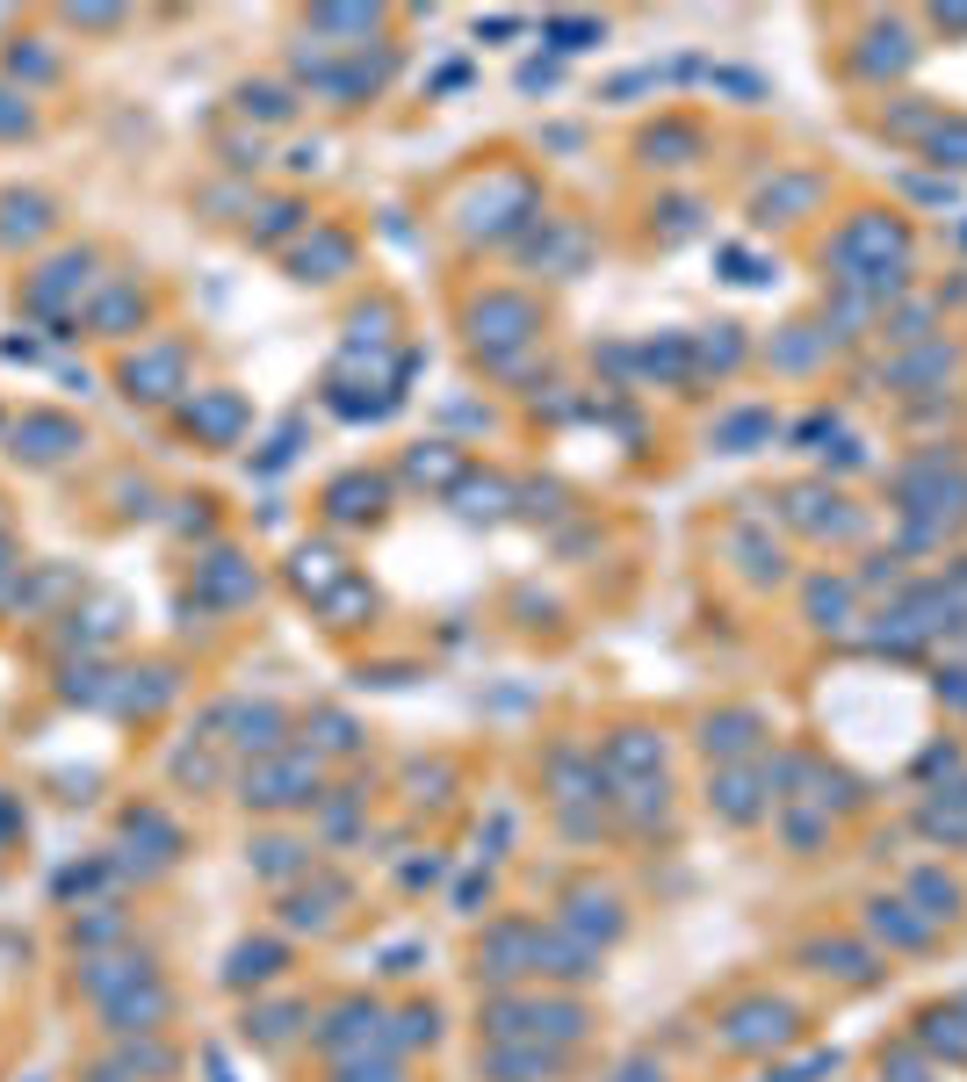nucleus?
<instances>
[{"label":"nucleus","mask_w":967,"mask_h":1082,"mask_svg":"<svg viewBox=\"0 0 967 1082\" xmlns=\"http://www.w3.org/2000/svg\"><path fill=\"white\" fill-rule=\"evenodd\" d=\"M874 931H881V938H896V945H924V924H910V916H902V902H874Z\"/></svg>","instance_id":"obj_4"},{"label":"nucleus","mask_w":967,"mask_h":1082,"mask_svg":"<svg viewBox=\"0 0 967 1082\" xmlns=\"http://www.w3.org/2000/svg\"><path fill=\"white\" fill-rule=\"evenodd\" d=\"M549 1053H491V1075H549Z\"/></svg>","instance_id":"obj_6"},{"label":"nucleus","mask_w":967,"mask_h":1082,"mask_svg":"<svg viewBox=\"0 0 967 1082\" xmlns=\"http://www.w3.org/2000/svg\"><path fill=\"white\" fill-rule=\"evenodd\" d=\"M765 1039H787V1003H751L729 1025V1047H765Z\"/></svg>","instance_id":"obj_1"},{"label":"nucleus","mask_w":967,"mask_h":1082,"mask_svg":"<svg viewBox=\"0 0 967 1082\" xmlns=\"http://www.w3.org/2000/svg\"><path fill=\"white\" fill-rule=\"evenodd\" d=\"M556 36H564V52H578V44L600 36V22H556Z\"/></svg>","instance_id":"obj_9"},{"label":"nucleus","mask_w":967,"mask_h":1082,"mask_svg":"<svg viewBox=\"0 0 967 1082\" xmlns=\"http://www.w3.org/2000/svg\"><path fill=\"white\" fill-rule=\"evenodd\" d=\"M932 152H938V167H967V123H946V130H932Z\"/></svg>","instance_id":"obj_7"},{"label":"nucleus","mask_w":967,"mask_h":1082,"mask_svg":"<svg viewBox=\"0 0 967 1082\" xmlns=\"http://www.w3.org/2000/svg\"><path fill=\"white\" fill-rule=\"evenodd\" d=\"M239 102H246V116H253V109L260 116H289V94H282V87H246Z\"/></svg>","instance_id":"obj_8"},{"label":"nucleus","mask_w":967,"mask_h":1082,"mask_svg":"<svg viewBox=\"0 0 967 1082\" xmlns=\"http://www.w3.org/2000/svg\"><path fill=\"white\" fill-rule=\"evenodd\" d=\"M715 808H723L729 823H751V816H759V801H751V773H729L723 787H715Z\"/></svg>","instance_id":"obj_3"},{"label":"nucleus","mask_w":967,"mask_h":1082,"mask_svg":"<svg viewBox=\"0 0 967 1082\" xmlns=\"http://www.w3.org/2000/svg\"><path fill=\"white\" fill-rule=\"evenodd\" d=\"M751 743H759V715H723V721H708V751L737 758V751H751Z\"/></svg>","instance_id":"obj_2"},{"label":"nucleus","mask_w":967,"mask_h":1082,"mask_svg":"<svg viewBox=\"0 0 967 1082\" xmlns=\"http://www.w3.org/2000/svg\"><path fill=\"white\" fill-rule=\"evenodd\" d=\"M917 895L932 902L924 916H953V910H960V895H953V880H938V874H917Z\"/></svg>","instance_id":"obj_5"}]
</instances>
